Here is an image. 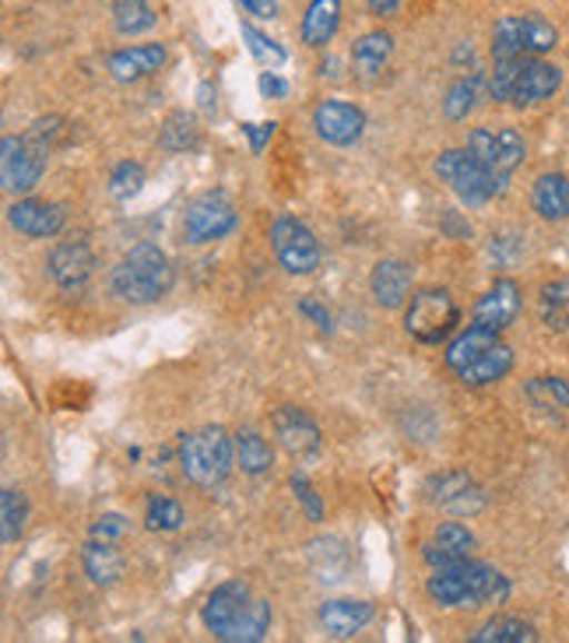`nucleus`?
<instances>
[{
    "label": "nucleus",
    "mask_w": 569,
    "mask_h": 643,
    "mask_svg": "<svg viewBox=\"0 0 569 643\" xmlns=\"http://www.w3.org/2000/svg\"><path fill=\"white\" fill-rule=\"evenodd\" d=\"M426 594L440 609H486L507 602L510 581L489 563L465 560L447 570H432V576L426 581Z\"/></svg>",
    "instance_id": "f257e3e1"
},
{
    "label": "nucleus",
    "mask_w": 569,
    "mask_h": 643,
    "mask_svg": "<svg viewBox=\"0 0 569 643\" xmlns=\"http://www.w3.org/2000/svg\"><path fill=\"white\" fill-rule=\"evenodd\" d=\"M60 135H63L60 117H39L21 138L14 135L4 138V145H0V180H4L8 194L26 197L39 187Z\"/></svg>",
    "instance_id": "f03ea898"
},
{
    "label": "nucleus",
    "mask_w": 569,
    "mask_h": 643,
    "mask_svg": "<svg viewBox=\"0 0 569 643\" xmlns=\"http://www.w3.org/2000/svg\"><path fill=\"white\" fill-rule=\"evenodd\" d=\"M109 285H113V296H120L123 303H159L172 288V264L156 243H138L134 250L120 257Z\"/></svg>",
    "instance_id": "7ed1b4c3"
},
{
    "label": "nucleus",
    "mask_w": 569,
    "mask_h": 643,
    "mask_svg": "<svg viewBox=\"0 0 569 643\" xmlns=\"http://www.w3.org/2000/svg\"><path fill=\"white\" fill-rule=\"evenodd\" d=\"M232 464H236V439L222 426H201L180 436V468L201 489L222 485L232 472Z\"/></svg>",
    "instance_id": "20e7f679"
},
{
    "label": "nucleus",
    "mask_w": 569,
    "mask_h": 643,
    "mask_svg": "<svg viewBox=\"0 0 569 643\" xmlns=\"http://www.w3.org/2000/svg\"><path fill=\"white\" fill-rule=\"evenodd\" d=\"M461 324V306L453 303L447 288H422L405 306V330L419 345H443Z\"/></svg>",
    "instance_id": "39448f33"
},
{
    "label": "nucleus",
    "mask_w": 569,
    "mask_h": 643,
    "mask_svg": "<svg viewBox=\"0 0 569 643\" xmlns=\"http://www.w3.org/2000/svg\"><path fill=\"white\" fill-rule=\"evenodd\" d=\"M432 169L457 194V201L468 205V208L489 205L492 197L499 194V184H496L492 169L481 159H475L468 148H447L440 159H436Z\"/></svg>",
    "instance_id": "423d86ee"
},
{
    "label": "nucleus",
    "mask_w": 569,
    "mask_h": 643,
    "mask_svg": "<svg viewBox=\"0 0 569 643\" xmlns=\"http://www.w3.org/2000/svg\"><path fill=\"white\" fill-rule=\"evenodd\" d=\"M239 226V211L226 190L197 194L183 211V239L190 247H208V243L226 239Z\"/></svg>",
    "instance_id": "0eeeda50"
},
{
    "label": "nucleus",
    "mask_w": 569,
    "mask_h": 643,
    "mask_svg": "<svg viewBox=\"0 0 569 643\" xmlns=\"http://www.w3.org/2000/svg\"><path fill=\"white\" fill-rule=\"evenodd\" d=\"M271 250L289 275H313L323 260L320 239L313 236V229L292 215H281L271 226Z\"/></svg>",
    "instance_id": "6e6552de"
},
{
    "label": "nucleus",
    "mask_w": 569,
    "mask_h": 643,
    "mask_svg": "<svg viewBox=\"0 0 569 643\" xmlns=\"http://www.w3.org/2000/svg\"><path fill=\"white\" fill-rule=\"evenodd\" d=\"M426 496L450 517H475L486 510V489L468 472H440L426 482Z\"/></svg>",
    "instance_id": "1a4fd4ad"
},
{
    "label": "nucleus",
    "mask_w": 569,
    "mask_h": 643,
    "mask_svg": "<svg viewBox=\"0 0 569 643\" xmlns=\"http://www.w3.org/2000/svg\"><path fill=\"white\" fill-rule=\"evenodd\" d=\"M313 127H317L320 141L335 145V148H352L366 135V113L352 102L323 99L313 109Z\"/></svg>",
    "instance_id": "9d476101"
},
{
    "label": "nucleus",
    "mask_w": 569,
    "mask_h": 643,
    "mask_svg": "<svg viewBox=\"0 0 569 643\" xmlns=\"http://www.w3.org/2000/svg\"><path fill=\"white\" fill-rule=\"evenodd\" d=\"M271 429H274L281 447L289 451L296 461L313 457L320 451V426L313 423L310 412H302L296 405H278L271 412Z\"/></svg>",
    "instance_id": "9b49d317"
},
{
    "label": "nucleus",
    "mask_w": 569,
    "mask_h": 643,
    "mask_svg": "<svg viewBox=\"0 0 569 643\" xmlns=\"http://www.w3.org/2000/svg\"><path fill=\"white\" fill-rule=\"evenodd\" d=\"M11 229L29 236V239H53L63 226H68V211L57 201H36V197H18L8 208Z\"/></svg>",
    "instance_id": "f8f14e48"
},
{
    "label": "nucleus",
    "mask_w": 569,
    "mask_h": 643,
    "mask_svg": "<svg viewBox=\"0 0 569 643\" xmlns=\"http://www.w3.org/2000/svg\"><path fill=\"white\" fill-rule=\"evenodd\" d=\"M475 552V535L461 524V521H443L440 527L432 531V538L422 545V560L432 566V570H447V566H457L471 560Z\"/></svg>",
    "instance_id": "ddd939ff"
},
{
    "label": "nucleus",
    "mask_w": 569,
    "mask_h": 643,
    "mask_svg": "<svg viewBox=\"0 0 569 643\" xmlns=\"http://www.w3.org/2000/svg\"><path fill=\"white\" fill-rule=\"evenodd\" d=\"M253 602L250 597V587L243 581H226V584H218L211 594H208V602L201 609V623L208 633L214 636H222L239 615L247 612V605Z\"/></svg>",
    "instance_id": "4468645a"
},
{
    "label": "nucleus",
    "mask_w": 569,
    "mask_h": 643,
    "mask_svg": "<svg viewBox=\"0 0 569 643\" xmlns=\"http://www.w3.org/2000/svg\"><path fill=\"white\" fill-rule=\"evenodd\" d=\"M562 85V71L556 68V63L541 60V57H528L523 60V68L517 75V85H513V106L517 109H531L545 99H552L559 92Z\"/></svg>",
    "instance_id": "2eb2a0df"
},
{
    "label": "nucleus",
    "mask_w": 569,
    "mask_h": 643,
    "mask_svg": "<svg viewBox=\"0 0 569 643\" xmlns=\"http://www.w3.org/2000/svg\"><path fill=\"white\" fill-rule=\"evenodd\" d=\"M47 271L50 278L63 288V293H71V288H81L84 281L92 278L96 271V254L89 243H60V247L50 250V260H47Z\"/></svg>",
    "instance_id": "dca6fc26"
},
{
    "label": "nucleus",
    "mask_w": 569,
    "mask_h": 643,
    "mask_svg": "<svg viewBox=\"0 0 569 643\" xmlns=\"http://www.w3.org/2000/svg\"><path fill=\"white\" fill-rule=\"evenodd\" d=\"M166 63V47L162 42H138V47H123L117 53H109L106 68L117 81L123 85H134L141 78H151L159 75Z\"/></svg>",
    "instance_id": "f3484780"
},
{
    "label": "nucleus",
    "mask_w": 569,
    "mask_h": 643,
    "mask_svg": "<svg viewBox=\"0 0 569 643\" xmlns=\"http://www.w3.org/2000/svg\"><path fill=\"white\" fill-rule=\"evenodd\" d=\"M373 615H377V609L369 602H356V597H331V602H323L317 612L320 626L335 640H352L356 633H362L373 623Z\"/></svg>",
    "instance_id": "a211bd4d"
},
{
    "label": "nucleus",
    "mask_w": 569,
    "mask_h": 643,
    "mask_svg": "<svg viewBox=\"0 0 569 643\" xmlns=\"http://www.w3.org/2000/svg\"><path fill=\"white\" fill-rule=\"evenodd\" d=\"M517 317H520V285L513 278H496V285L471 309L475 324H486L496 330H507Z\"/></svg>",
    "instance_id": "6ab92c4d"
},
{
    "label": "nucleus",
    "mask_w": 569,
    "mask_h": 643,
    "mask_svg": "<svg viewBox=\"0 0 569 643\" xmlns=\"http://www.w3.org/2000/svg\"><path fill=\"white\" fill-rule=\"evenodd\" d=\"M411 285H415V271L408 268L405 260L383 257L377 260L373 275H369V293L383 309H401L411 299Z\"/></svg>",
    "instance_id": "aec40b11"
},
{
    "label": "nucleus",
    "mask_w": 569,
    "mask_h": 643,
    "mask_svg": "<svg viewBox=\"0 0 569 643\" xmlns=\"http://www.w3.org/2000/svg\"><path fill=\"white\" fill-rule=\"evenodd\" d=\"M499 342V330L496 327H486V324H468L465 330H457V335L447 342L443 348V363L453 369V373H461L468 369L478 356H486V352Z\"/></svg>",
    "instance_id": "412c9836"
},
{
    "label": "nucleus",
    "mask_w": 569,
    "mask_h": 643,
    "mask_svg": "<svg viewBox=\"0 0 569 643\" xmlns=\"http://www.w3.org/2000/svg\"><path fill=\"white\" fill-rule=\"evenodd\" d=\"M81 570L96 587H113V584H120L127 560H123V552L117 548V542L89 538V545L81 548Z\"/></svg>",
    "instance_id": "4be33fe9"
},
{
    "label": "nucleus",
    "mask_w": 569,
    "mask_h": 643,
    "mask_svg": "<svg viewBox=\"0 0 569 643\" xmlns=\"http://www.w3.org/2000/svg\"><path fill=\"white\" fill-rule=\"evenodd\" d=\"M341 29V0H310V8L302 11L299 21V39L310 50L327 47Z\"/></svg>",
    "instance_id": "5701e85b"
},
{
    "label": "nucleus",
    "mask_w": 569,
    "mask_h": 643,
    "mask_svg": "<svg viewBox=\"0 0 569 643\" xmlns=\"http://www.w3.org/2000/svg\"><path fill=\"white\" fill-rule=\"evenodd\" d=\"M393 53V36L377 29V32H366L362 39H356V47H352V71L356 78H366V81H373L383 75L387 68V60Z\"/></svg>",
    "instance_id": "b1692460"
},
{
    "label": "nucleus",
    "mask_w": 569,
    "mask_h": 643,
    "mask_svg": "<svg viewBox=\"0 0 569 643\" xmlns=\"http://www.w3.org/2000/svg\"><path fill=\"white\" fill-rule=\"evenodd\" d=\"M531 208L545 221H566L569 218V180L562 172H545L531 187Z\"/></svg>",
    "instance_id": "393cba45"
},
{
    "label": "nucleus",
    "mask_w": 569,
    "mask_h": 643,
    "mask_svg": "<svg viewBox=\"0 0 569 643\" xmlns=\"http://www.w3.org/2000/svg\"><path fill=\"white\" fill-rule=\"evenodd\" d=\"M523 155H528V145H523V135L517 127H499L496 130V148H492V176H496V184H499V194L507 190L510 184V176L520 169L523 162Z\"/></svg>",
    "instance_id": "a878e982"
},
{
    "label": "nucleus",
    "mask_w": 569,
    "mask_h": 643,
    "mask_svg": "<svg viewBox=\"0 0 569 643\" xmlns=\"http://www.w3.org/2000/svg\"><path fill=\"white\" fill-rule=\"evenodd\" d=\"M306 556H310V566L323 584L345 581L348 566H352V556H348L341 538H313L310 545H306Z\"/></svg>",
    "instance_id": "bb28decb"
},
{
    "label": "nucleus",
    "mask_w": 569,
    "mask_h": 643,
    "mask_svg": "<svg viewBox=\"0 0 569 643\" xmlns=\"http://www.w3.org/2000/svg\"><path fill=\"white\" fill-rule=\"evenodd\" d=\"M510 369H513V348L496 342V345L486 352V356H478L468 369H461L457 376H461L465 387H489V384H499Z\"/></svg>",
    "instance_id": "cd10ccee"
},
{
    "label": "nucleus",
    "mask_w": 569,
    "mask_h": 643,
    "mask_svg": "<svg viewBox=\"0 0 569 643\" xmlns=\"http://www.w3.org/2000/svg\"><path fill=\"white\" fill-rule=\"evenodd\" d=\"M486 75H468V78H457L450 88H447V96H443V117L450 123H461L468 120L478 102H481V92H486Z\"/></svg>",
    "instance_id": "c85d7f7f"
},
{
    "label": "nucleus",
    "mask_w": 569,
    "mask_h": 643,
    "mask_svg": "<svg viewBox=\"0 0 569 643\" xmlns=\"http://www.w3.org/2000/svg\"><path fill=\"white\" fill-rule=\"evenodd\" d=\"M236 464L243 468L247 475H264L271 472V464H274V451H271V443L260 436L257 429L243 426V429H236Z\"/></svg>",
    "instance_id": "c756f323"
},
{
    "label": "nucleus",
    "mask_w": 569,
    "mask_h": 643,
    "mask_svg": "<svg viewBox=\"0 0 569 643\" xmlns=\"http://www.w3.org/2000/svg\"><path fill=\"white\" fill-rule=\"evenodd\" d=\"M523 397L541 415L569 412V380H562V376H535V380L523 384Z\"/></svg>",
    "instance_id": "7c9ffc66"
},
{
    "label": "nucleus",
    "mask_w": 569,
    "mask_h": 643,
    "mask_svg": "<svg viewBox=\"0 0 569 643\" xmlns=\"http://www.w3.org/2000/svg\"><path fill=\"white\" fill-rule=\"evenodd\" d=\"M159 145L172 155H183V151H193L201 145V127L197 120L187 113V109H172V113L162 120V130H159Z\"/></svg>",
    "instance_id": "2f4dec72"
},
{
    "label": "nucleus",
    "mask_w": 569,
    "mask_h": 643,
    "mask_svg": "<svg viewBox=\"0 0 569 643\" xmlns=\"http://www.w3.org/2000/svg\"><path fill=\"white\" fill-rule=\"evenodd\" d=\"M271 630V605L268 602H260V597H253V602L247 605V612L236 619V623L218 636V640H226V643H257V640H264Z\"/></svg>",
    "instance_id": "473e14b6"
},
{
    "label": "nucleus",
    "mask_w": 569,
    "mask_h": 643,
    "mask_svg": "<svg viewBox=\"0 0 569 643\" xmlns=\"http://www.w3.org/2000/svg\"><path fill=\"white\" fill-rule=\"evenodd\" d=\"M535 640H538V630L528 619H517V615H496L478 633H471V643H535Z\"/></svg>",
    "instance_id": "72a5a7b5"
},
{
    "label": "nucleus",
    "mask_w": 569,
    "mask_h": 643,
    "mask_svg": "<svg viewBox=\"0 0 569 643\" xmlns=\"http://www.w3.org/2000/svg\"><path fill=\"white\" fill-rule=\"evenodd\" d=\"M26 524H29V499L21 489L8 485V489L0 493V538H4V545H14L26 535Z\"/></svg>",
    "instance_id": "f704fd0d"
},
{
    "label": "nucleus",
    "mask_w": 569,
    "mask_h": 643,
    "mask_svg": "<svg viewBox=\"0 0 569 643\" xmlns=\"http://www.w3.org/2000/svg\"><path fill=\"white\" fill-rule=\"evenodd\" d=\"M538 309H541V320L549 324L552 330L569 327V275H562V278H556V281H549L541 288Z\"/></svg>",
    "instance_id": "c9c22d12"
},
{
    "label": "nucleus",
    "mask_w": 569,
    "mask_h": 643,
    "mask_svg": "<svg viewBox=\"0 0 569 643\" xmlns=\"http://www.w3.org/2000/svg\"><path fill=\"white\" fill-rule=\"evenodd\" d=\"M113 26L120 36H141L156 29V11L148 0H113Z\"/></svg>",
    "instance_id": "e433bc0d"
},
{
    "label": "nucleus",
    "mask_w": 569,
    "mask_h": 643,
    "mask_svg": "<svg viewBox=\"0 0 569 643\" xmlns=\"http://www.w3.org/2000/svg\"><path fill=\"white\" fill-rule=\"evenodd\" d=\"M517 57H528V50H523V18L507 14L492 29V60H517Z\"/></svg>",
    "instance_id": "4c0bfd02"
},
{
    "label": "nucleus",
    "mask_w": 569,
    "mask_h": 643,
    "mask_svg": "<svg viewBox=\"0 0 569 643\" xmlns=\"http://www.w3.org/2000/svg\"><path fill=\"white\" fill-rule=\"evenodd\" d=\"M523 18V50H528V57H545L556 50L559 42V29L552 26L549 18L531 11V14H520Z\"/></svg>",
    "instance_id": "58836bf2"
},
{
    "label": "nucleus",
    "mask_w": 569,
    "mask_h": 643,
    "mask_svg": "<svg viewBox=\"0 0 569 643\" xmlns=\"http://www.w3.org/2000/svg\"><path fill=\"white\" fill-rule=\"evenodd\" d=\"M187 521L183 506L169 496H148V514H144V527L148 531H159V535H172V531H180Z\"/></svg>",
    "instance_id": "ea45409f"
},
{
    "label": "nucleus",
    "mask_w": 569,
    "mask_h": 643,
    "mask_svg": "<svg viewBox=\"0 0 569 643\" xmlns=\"http://www.w3.org/2000/svg\"><path fill=\"white\" fill-rule=\"evenodd\" d=\"M144 190V166L141 162H120L109 172V197L113 201H130Z\"/></svg>",
    "instance_id": "a19ab883"
},
{
    "label": "nucleus",
    "mask_w": 569,
    "mask_h": 643,
    "mask_svg": "<svg viewBox=\"0 0 569 643\" xmlns=\"http://www.w3.org/2000/svg\"><path fill=\"white\" fill-rule=\"evenodd\" d=\"M528 57H517V60H492V75H489V99L492 102H510L513 99V85L517 75L523 68Z\"/></svg>",
    "instance_id": "79ce46f5"
},
{
    "label": "nucleus",
    "mask_w": 569,
    "mask_h": 643,
    "mask_svg": "<svg viewBox=\"0 0 569 643\" xmlns=\"http://www.w3.org/2000/svg\"><path fill=\"white\" fill-rule=\"evenodd\" d=\"M243 39H247L250 53H253L260 63H268V68H281V63L289 60V53H284L271 36H264L257 26H250V21H243Z\"/></svg>",
    "instance_id": "37998d69"
},
{
    "label": "nucleus",
    "mask_w": 569,
    "mask_h": 643,
    "mask_svg": "<svg viewBox=\"0 0 569 643\" xmlns=\"http://www.w3.org/2000/svg\"><path fill=\"white\" fill-rule=\"evenodd\" d=\"M489 254H492V260L499 264V268H513V264L520 260V254H523V239L517 233H496L492 243H489Z\"/></svg>",
    "instance_id": "c03bdc74"
},
{
    "label": "nucleus",
    "mask_w": 569,
    "mask_h": 643,
    "mask_svg": "<svg viewBox=\"0 0 569 643\" xmlns=\"http://www.w3.org/2000/svg\"><path fill=\"white\" fill-rule=\"evenodd\" d=\"M292 493H296L299 506L306 510V517H310L313 524H320V521H323V499H320V493L313 489V482L296 472V475H292Z\"/></svg>",
    "instance_id": "a18cd8bd"
},
{
    "label": "nucleus",
    "mask_w": 569,
    "mask_h": 643,
    "mask_svg": "<svg viewBox=\"0 0 569 643\" xmlns=\"http://www.w3.org/2000/svg\"><path fill=\"white\" fill-rule=\"evenodd\" d=\"M130 531V521L123 514H99L89 527V538H99V542H120Z\"/></svg>",
    "instance_id": "49530a36"
},
{
    "label": "nucleus",
    "mask_w": 569,
    "mask_h": 643,
    "mask_svg": "<svg viewBox=\"0 0 569 643\" xmlns=\"http://www.w3.org/2000/svg\"><path fill=\"white\" fill-rule=\"evenodd\" d=\"M299 314H302L306 320H313L317 330H323V335H331V330H335L331 314H327V306H323L317 296H302V299H299Z\"/></svg>",
    "instance_id": "de8ad7c7"
},
{
    "label": "nucleus",
    "mask_w": 569,
    "mask_h": 643,
    "mask_svg": "<svg viewBox=\"0 0 569 643\" xmlns=\"http://www.w3.org/2000/svg\"><path fill=\"white\" fill-rule=\"evenodd\" d=\"M243 135L250 138V151L260 155V151H264V145L274 138V123H243Z\"/></svg>",
    "instance_id": "09e8293b"
},
{
    "label": "nucleus",
    "mask_w": 569,
    "mask_h": 643,
    "mask_svg": "<svg viewBox=\"0 0 569 643\" xmlns=\"http://www.w3.org/2000/svg\"><path fill=\"white\" fill-rule=\"evenodd\" d=\"M260 92H264V99H284L289 96V81L278 78L274 71H264L260 75Z\"/></svg>",
    "instance_id": "8fccbe9b"
},
{
    "label": "nucleus",
    "mask_w": 569,
    "mask_h": 643,
    "mask_svg": "<svg viewBox=\"0 0 569 643\" xmlns=\"http://www.w3.org/2000/svg\"><path fill=\"white\" fill-rule=\"evenodd\" d=\"M239 8H243L247 14L268 21V18H278V0H239Z\"/></svg>",
    "instance_id": "3c124183"
},
{
    "label": "nucleus",
    "mask_w": 569,
    "mask_h": 643,
    "mask_svg": "<svg viewBox=\"0 0 569 643\" xmlns=\"http://www.w3.org/2000/svg\"><path fill=\"white\" fill-rule=\"evenodd\" d=\"M197 106H201V113H208V117L218 113V92L211 81H201V88H197Z\"/></svg>",
    "instance_id": "603ef678"
},
{
    "label": "nucleus",
    "mask_w": 569,
    "mask_h": 643,
    "mask_svg": "<svg viewBox=\"0 0 569 643\" xmlns=\"http://www.w3.org/2000/svg\"><path fill=\"white\" fill-rule=\"evenodd\" d=\"M366 8L373 11L377 18H393L401 8V0H366Z\"/></svg>",
    "instance_id": "864d4df0"
}]
</instances>
